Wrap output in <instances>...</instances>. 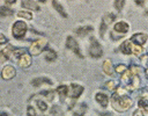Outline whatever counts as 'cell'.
I'll use <instances>...</instances> for the list:
<instances>
[{
  "instance_id": "cell-1",
  "label": "cell",
  "mask_w": 148,
  "mask_h": 116,
  "mask_svg": "<svg viewBox=\"0 0 148 116\" xmlns=\"http://www.w3.org/2000/svg\"><path fill=\"white\" fill-rule=\"evenodd\" d=\"M111 103L112 107L117 111H126L132 107V100L126 94H117L114 93L111 96Z\"/></svg>"
},
{
  "instance_id": "cell-2",
  "label": "cell",
  "mask_w": 148,
  "mask_h": 116,
  "mask_svg": "<svg viewBox=\"0 0 148 116\" xmlns=\"http://www.w3.org/2000/svg\"><path fill=\"white\" fill-rule=\"evenodd\" d=\"M88 51H89L90 57H92V58H101L102 57V55H103V48H102V45L99 44V42L95 37H90Z\"/></svg>"
},
{
  "instance_id": "cell-3",
  "label": "cell",
  "mask_w": 148,
  "mask_h": 116,
  "mask_svg": "<svg viewBox=\"0 0 148 116\" xmlns=\"http://www.w3.org/2000/svg\"><path fill=\"white\" fill-rule=\"evenodd\" d=\"M27 30H28V26L24 21H16L14 24H13V28H12V34L15 38L17 39H21L25 36L27 34Z\"/></svg>"
},
{
  "instance_id": "cell-4",
  "label": "cell",
  "mask_w": 148,
  "mask_h": 116,
  "mask_svg": "<svg viewBox=\"0 0 148 116\" xmlns=\"http://www.w3.org/2000/svg\"><path fill=\"white\" fill-rule=\"evenodd\" d=\"M46 45H47V41L45 38H40V39H37V41L32 42V44L29 48V51H30L31 55L36 56V55H39L42 51H44Z\"/></svg>"
},
{
  "instance_id": "cell-5",
  "label": "cell",
  "mask_w": 148,
  "mask_h": 116,
  "mask_svg": "<svg viewBox=\"0 0 148 116\" xmlns=\"http://www.w3.org/2000/svg\"><path fill=\"white\" fill-rule=\"evenodd\" d=\"M114 19H116V15L112 14V13H108V14H105V15L102 17V23H101V27H99V35H101L102 37L104 36L106 28L114 21Z\"/></svg>"
},
{
  "instance_id": "cell-6",
  "label": "cell",
  "mask_w": 148,
  "mask_h": 116,
  "mask_svg": "<svg viewBox=\"0 0 148 116\" xmlns=\"http://www.w3.org/2000/svg\"><path fill=\"white\" fill-rule=\"evenodd\" d=\"M66 48L69 49L72 52H74L79 58H83V55L81 53L80 46H79L77 42L74 39V37H72V36H68L67 37V39H66Z\"/></svg>"
},
{
  "instance_id": "cell-7",
  "label": "cell",
  "mask_w": 148,
  "mask_h": 116,
  "mask_svg": "<svg viewBox=\"0 0 148 116\" xmlns=\"http://www.w3.org/2000/svg\"><path fill=\"white\" fill-rule=\"evenodd\" d=\"M84 90V87L81 86V85H77V84H72L69 87H68V90H67V95L72 99V100H75L77 99Z\"/></svg>"
},
{
  "instance_id": "cell-8",
  "label": "cell",
  "mask_w": 148,
  "mask_h": 116,
  "mask_svg": "<svg viewBox=\"0 0 148 116\" xmlns=\"http://www.w3.org/2000/svg\"><path fill=\"white\" fill-rule=\"evenodd\" d=\"M128 30H130V26L125 21H119L113 26V32H117L118 36H120V37L123 35H125Z\"/></svg>"
},
{
  "instance_id": "cell-9",
  "label": "cell",
  "mask_w": 148,
  "mask_h": 116,
  "mask_svg": "<svg viewBox=\"0 0 148 116\" xmlns=\"http://www.w3.org/2000/svg\"><path fill=\"white\" fill-rule=\"evenodd\" d=\"M16 75V70L12 65H6L1 71V78L3 80H10Z\"/></svg>"
},
{
  "instance_id": "cell-10",
  "label": "cell",
  "mask_w": 148,
  "mask_h": 116,
  "mask_svg": "<svg viewBox=\"0 0 148 116\" xmlns=\"http://www.w3.org/2000/svg\"><path fill=\"white\" fill-rule=\"evenodd\" d=\"M147 39H148V36H147L146 34L139 32V34H134V35L131 37V39H130V41H131L132 43H134V44H138V45L142 46V45H145V44H146Z\"/></svg>"
},
{
  "instance_id": "cell-11",
  "label": "cell",
  "mask_w": 148,
  "mask_h": 116,
  "mask_svg": "<svg viewBox=\"0 0 148 116\" xmlns=\"http://www.w3.org/2000/svg\"><path fill=\"white\" fill-rule=\"evenodd\" d=\"M17 63H18V66L22 67V68H27V67H29V66L31 65V57H30V55H28V53H23V55L18 58Z\"/></svg>"
},
{
  "instance_id": "cell-12",
  "label": "cell",
  "mask_w": 148,
  "mask_h": 116,
  "mask_svg": "<svg viewBox=\"0 0 148 116\" xmlns=\"http://www.w3.org/2000/svg\"><path fill=\"white\" fill-rule=\"evenodd\" d=\"M30 84H31L32 87H38V86H40V85H43V84L52 85V81H51L49 78H46V77H38V78L32 79Z\"/></svg>"
},
{
  "instance_id": "cell-13",
  "label": "cell",
  "mask_w": 148,
  "mask_h": 116,
  "mask_svg": "<svg viewBox=\"0 0 148 116\" xmlns=\"http://www.w3.org/2000/svg\"><path fill=\"white\" fill-rule=\"evenodd\" d=\"M92 30H94V28H92L91 26H83V27H79V28H76L74 31H75V34H76L77 36L83 37V36L90 34Z\"/></svg>"
},
{
  "instance_id": "cell-14",
  "label": "cell",
  "mask_w": 148,
  "mask_h": 116,
  "mask_svg": "<svg viewBox=\"0 0 148 116\" xmlns=\"http://www.w3.org/2000/svg\"><path fill=\"white\" fill-rule=\"evenodd\" d=\"M95 99H96V101L102 106V107H106L108 104H109V96L106 95V94H104V93H101V92H98L97 94H96V96H95Z\"/></svg>"
},
{
  "instance_id": "cell-15",
  "label": "cell",
  "mask_w": 148,
  "mask_h": 116,
  "mask_svg": "<svg viewBox=\"0 0 148 116\" xmlns=\"http://www.w3.org/2000/svg\"><path fill=\"white\" fill-rule=\"evenodd\" d=\"M102 70L106 75H112L113 74V66H112V61L110 59H106L103 61L102 65Z\"/></svg>"
},
{
  "instance_id": "cell-16",
  "label": "cell",
  "mask_w": 148,
  "mask_h": 116,
  "mask_svg": "<svg viewBox=\"0 0 148 116\" xmlns=\"http://www.w3.org/2000/svg\"><path fill=\"white\" fill-rule=\"evenodd\" d=\"M132 44L133 43L130 39L124 41L121 43V45H120V51L123 53H125V55H132Z\"/></svg>"
},
{
  "instance_id": "cell-17",
  "label": "cell",
  "mask_w": 148,
  "mask_h": 116,
  "mask_svg": "<svg viewBox=\"0 0 148 116\" xmlns=\"http://www.w3.org/2000/svg\"><path fill=\"white\" fill-rule=\"evenodd\" d=\"M138 104H139V107L142 109L143 115H147V114H148V99H147L146 95H142V96L139 99Z\"/></svg>"
},
{
  "instance_id": "cell-18",
  "label": "cell",
  "mask_w": 148,
  "mask_h": 116,
  "mask_svg": "<svg viewBox=\"0 0 148 116\" xmlns=\"http://www.w3.org/2000/svg\"><path fill=\"white\" fill-rule=\"evenodd\" d=\"M13 50H14V48H13L12 45H8V46H6L3 50H1V51H0V61L7 60V59L9 58V56H10V53H12Z\"/></svg>"
},
{
  "instance_id": "cell-19",
  "label": "cell",
  "mask_w": 148,
  "mask_h": 116,
  "mask_svg": "<svg viewBox=\"0 0 148 116\" xmlns=\"http://www.w3.org/2000/svg\"><path fill=\"white\" fill-rule=\"evenodd\" d=\"M22 6L24 8H28V9H31V10H39V7L37 5V1H32V0H23L22 1Z\"/></svg>"
},
{
  "instance_id": "cell-20",
  "label": "cell",
  "mask_w": 148,
  "mask_h": 116,
  "mask_svg": "<svg viewBox=\"0 0 148 116\" xmlns=\"http://www.w3.org/2000/svg\"><path fill=\"white\" fill-rule=\"evenodd\" d=\"M52 6H53V8L56 9V12H58V13H59V14H60L62 17H65V19L67 17V13L65 12V8H64V7L60 5V2H59V1L53 0V1H52Z\"/></svg>"
},
{
  "instance_id": "cell-21",
  "label": "cell",
  "mask_w": 148,
  "mask_h": 116,
  "mask_svg": "<svg viewBox=\"0 0 148 116\" xmlns=\"http://www.w3.org/2000/svg\"><path fill=\"white\" fill-rule=\"evenodd\" d=\"M44 58H45V60H47V61H53V60L57 59V53H56V51H54L53 49H46V50H45Z\"/></svg>"
},
{
  "instance_id": "cell-22",
  "label": "cell",
  "mask_w": 148,
  "mask_h": 116,
  "mask_svg": "<svg viewBox=\"0 0 148 116\" xmlns=\"http://www.w3.org/2000/svg\"><path fill=\"white\" fill-rule=\"evenodd\" d=\"M67 90H68V87H67L66 85H60V86H58L57 89H56V92L60 95L61 99L67 96Z\"/></svg>"
},
{
  "instance_id": "cell-23",
  "label": "cell",
  "mask_w": 148,
  "mask_h": 116,
  "mask_svg": "<svg viewBox=\"0 0 148 116\" xmlns=\"http://www.w3.org/2000/svg\"><path fill=\"white\" fill-rule=\"evenodd\" d=\"M13 14V10L7 7V6H1L0 7V16H9Z\"/></svg>"
},
{
  "instance_id": "cell-24",
  "label": "cell",
  "mask_w": 148,
  "mask_h": 116,
  "mask_svg": "<svg viewBox=\"0 0 148 116\" xmlns=\"http://www.w3.org/2000/svg\"><path fill=\"white\" fill-rule=\"evenodd\" d=\"M143 52V48L138 45V44H132V53H134L135 56H141V53Z\"/></svg>"
},
{
  "instance_id": "cell-25",
  "label": "cell",
  "mask_w": 148,
  "mask_h": 116,
  "mask_svg": "<svg viewBox=\"0 0 148 116\" xmlns=\"http://www.w3.org/2000/svg\"><path fill=\"white\" fill-rule=\"evenodd\" d=\"M54 92H52V90H44V92H40L39 93V95H42L43 97H45L47 101H52L53 100V97H54Z\"/></svg>"
},
{
  "instance_id": "cell-26",
  "label": "cell",
  "mask_w": 148,
  "mask_h": 116,
  "mask_svg": "<svg viewBox=\"0 0 148 116\" xmlns=\"http://www.w3.org/2000/svg\"><path fill=\"white\" fill-rule=\"evenodd\" d=\"M17 16H18V17L27 19V20H31V19H32V14H31V12H28V10H21V12H17Z\"/></svg>"
},
{
  "instance_id": "cell-27",
  "label": "cell",
  "mask_w": 148,
  "mask_h": 116,
  "mask_svg": "<svg viewBox=\"0 0 148 116\" xmlns=\"http://www.w3.org/2000/svg\"><path fill=\"white\" fill-rule=\"evenodd\" d=\"M12 53H13V56L15 57V58H20L23 53H25V49H23V48H20V49H14L13 51H12Z\"/></svg>"
},
{
  "instance_id": "cell-28",
  "label": "cell",
  "mask_w": 148,
  "mask_h": 116,
  "mask_svg": "<svg viewBox=\"0 0 148 116\" xmlns=\"http://www.w3.org/2000/svg\"><path fill=\"white\" fill-rule=\"evenodd\" d=\"M36 104H37V107H38L42 111H45V110L47 109V103H46V101L37 100V101H36Z\"/></svg>"
},
{
  "instance_id": "cell-29",
  "label": "cell",
  "mask_w": 148,
  "mask_h": 116,
  "mask_svg": "<svg viewBox=\"0 0 148 116\" xmlns=\"http://www.w3.org/2000/svg\"><path fill=\"white\" fill-rule=\"evenodd\" d=\"M126 70H127V67H126L124 64H118V65L114 67V71H116L117 73H119V74H120V73H124Z\"/></svg>"
},
{
  "instance_id": "cell-30",
  "label": "cell",
  "mask_w": 148,
  "mask_h": 116,
  "mask_svg": "<svg viewBox=\"0 0 148 116\" xmlns=\"http://www.w3.org/2000/svg\"><path fill=\"white\" fill-rule=\"evenodd\" d=\"M124 3H125L124 0H116V1H114V7H116V9L120 12V10L123 9V7H124Z\"/></svg>"
},
{
  "instance_id": "cell-31",
  "label": "cell",
  "mask_w": 148,
  "mask_h": 116,
  "mask_svg": "<svg viewBox=\"0 0 148 116\" xmlns=\"http://www.w3.org/2000/svg\"><path fill=\"white\" fill-rule=\"evenodd\" d=\"M105 88L106 89H109V90H114L117 87H116V82L114 81H108L106 84H105Z\"/></svg>"
},
{
  "instance_id": "cell-32",
  "label": "cell",
  "mask_w": 148,
  "mask_h": 116,
  "mask_svg": "<svg viewBox=\"0 0 148 116\" xmlns=\"http://www.w3.org/2000/svg\"><path fill=\"white\" fill-rule=\"evenodd\" d=\"M27 115H29V116H35V115H37V114H36V110H35L31 106H29V107L27 108Z\"/></svg>"
},
{
  "instance_id": "cell-33",
  "label": "cell",
  "mask_w": 148,
  "mask_h": 116,
  "mask_svg": "<svg viewBox=\"0 0 148 116\" xmlns=\"http://www.w3.org/2000/svg\"><path fill=\"white\" fill-rule=\"evenodd\" d=\"M5 43H7V38L0 32V44H5Z\"/></svg>"
},
{
  "instance_id": "cell-34",
  "label": "cell",
  "mask_w": 148,
  "mask_h": 116,
  "mask_svg": "<svg viewBox=\"0 0 148 116\" xmlns=\"http://www.w3.org/2000/svg\"><path fill=\"white\" fill-rule=\"evenodd\" d=\"M145 2H146L145 0H140V1H139V0H136V1H135V3H136L138 6H143V5H145Z\"/></svg>"
},
{
  "instance_id": "cell-35",
  "label": "cell",
  "mask_w": 148,
  "mask_h": 116,
  "mask_svg": "<svg viewBox=\"0 0 148 116\" xmlns=\"http://www.w3.org/2000/svg\"><path fill=\"white\" fill-rule=\"evenodd\" d=\"M136 115H143V111H141V110H136V111H134L133 116H136Z\"/></svg>"
},
{
  "instance_id": "cell-36",
  "label": "cell",
  "mask_w": 148,
  "mask_h": 116,
  "mask_svg": "<svg viewBox=\"0 0 148 116\" xmlns=\"http://www.w3.org/2000/svg\"><path fill=\"white\" fill-rule=\"evenodd\" d=\"M5 2H6L7 5H9V3L12 5V3H15L16 1H15V0H5Z\"/></svg>"
},
{
  "instance_id": "cell-37",
  "label": "cell",
  "mask_w": 148,
  "mask_h": 116,
  "mask_svg": "<svg viewBox=\"0 0 148 116\" xmlns=\"http://www.w3.org/2000/svg\"><path fill=\"white\" fill-rule=\"evenodd\" d=\"M0 115H1V116H6V115H8V114H7V113H1Z\"/></svg>"
}]
</instances>
